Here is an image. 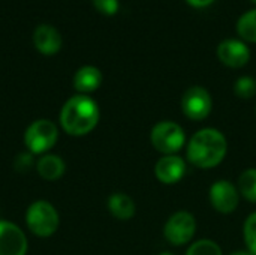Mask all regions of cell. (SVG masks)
Returning <instances> with one entry per match:
<instances>
[{"label": "cell", "instance_id": "obj_1", "mask_svg": "<svg viewBox=\"0 0 256 255\" xmlns=\"http://www.w3.org/2000/svg\"><path fill=\"white\" fill-rule=\"evenodd\" d=\"M228 153V141L216 128H202L196 131L188 143V161L201 170L218 167Z\"/></svg>", "mask_w": 256, "mask_h": 255}, {"label": "cell", "instance_id": "obj_2", "mask_svg": "<svg viewBox=\"0 0 256 255\" xmlns=\"http://www.w3.org/2000/svg\"><path fill=\"white\" fill-rule=\"evenodd\" d=\"M99 117L100 111L94 99L88 95H75L64 102L60 111V125L66 134L82 137L98 126Z\"/></svg>", "mask_w": 256, "mask_h": 255}, {"label": "cell", "instance_id": "obj_3", "mask_svg": "<svg viewBox=\"0 0 256 255\" xmlns=\"http://www.w3.org/2000/svg\"><path fill=\"white\" fill-rule=\"evenodd\" d=\"M26 224L28 230L38 237H50L57 231L60 225V216L51 203L39 200L28 206L26 213Z\"/></svg>", "mask_w": 256, "mask_h": 255}, {"label": "cell", "instance_id": "obj_4", "mask_svg": "<svg viewBox=\"0 0 256 255\" xmlns=\"http://www.w3.org/2000/svg\"><path fill=\"white\" fill-rule=\"evenodd\" d=\"M150 141L159 153L176 155L186 143V132L178 123L172 120H162L153 126Z\"/></svg>", "mask_w": 256, "mask_h": 255}, {"label": "cell", "instance_id": "obj_5", "mask_svg": "<svg viewBox=\"0 0 256 255\" xmlns=\"http://www.w3.org/2000/svg\"><path fill=\"white\" fill-rule=\"evenodd\" d=\"M58 140V128L48 119L34 120L24 134V144L32 155H45Z\"/></svg>", "mask_w": 256, "mask_h": 255}, {"label": "cell", "instance_id": "obj_6", "mask_svg": "<svg viewBox=\"0 0 256 255\" xmlns=\"http://www.w3.org/2000/svg\"><path fill=\"white\" fill-rule=\"evenodd\" d=\"M196 233V219L188 210L172 213L164 225V236L172 246L188 245Z\"/></svg>", "mask_w": 256, "mask_h": 255}, {"label": "cell", "instance_id": "obj_7", "mask_svg": "<svg viewBox=\"0 0 256 255\" xmlns=\"http://www.w3.org/2000/svg\"><path fill=\"white\" fill-rule=\"evenodd\" d=\"M212 95L202 86H192L182 96V111L190 120L200 122L207 119L212 113Z\"/></svg>", "mask_w": 256, "mask_h": 255}, {"label": "cell", "instance_id": "obj_8", "mask_svg": "<svg viewBox=\"0 0 256 255\" xmlns=\"http://www.w3.org/2000/svg\"><path fill=\"white\" fill-rule=\"evenodd\" d=\"M208 198H210V204L213 206L216 212L228 215V213H232L238 207L240 192H238V188L232 185L230 180L220 179L210 186Z\"/></svg>", "mask_w": 256, "mask_h": 255}, {"label": "cell", "instance_id": "obj_9", "mask_svg": "<svg viewBox=\"0 0 256 255\" xmlns=\"http://www.w3.org/2000/svg\"><path fill=\"white\" fill-rule=\"evenodd\" d=\"M27 237L14 222L0 221V255H26Z\"/></svg>", "mask_w": 256, "mask_h": 255}, {"label": "cell", "instance_id": "obj_10", "mask_svg": "<svg viewBox=\"0 0 256 255\" xmlns=\"http://www.w3.org/2000/svg\"><path fill=\"white\" fill-rule=\"evenodd\" d=\"M218 57L228 68H243L250 60L249 47L240 39H225L218 45Z\"/></svg>", "mask_w": 256, "mask_h": 255}, {"label": "cell", "instance_id": "obj_11", "mask_svg": "<svg viewBox=\"0 0 256 255\" xmlns=\"http://www.w3.org/2000/svg\"><path fill=\"white\" fill-rule=\"evenodd\" d=\"M186 174V162L178 155H164L154 165V176L164 185H174Z\"/></svg>", "mask_w": 256, "mask_h": 255}, {"label": "cell", "instance_id": "obj_12", "mask_svg": "<svg viewBox=\"0 0 256 255\" xmlns=\"http://www.w3.org/2000/svg\"><path fill=\"white\" fill-rule=\"evenodd\" d=\"M33 44L42 54L51 56L62 48V35L50 24H39L33 32Z\"/></svg>", "mask_w": 256, "mask_h": 255}, {"label": "cell", "instance_id": "obj_13", "mask_svg": "<svg viewBox=\"0 0 256 255\" xmlns=\"http://www.w3.org/2000/svg\"><path fill=\"white\" fill-rule=\"evenodd\" d=\"M102 83V72L96 66H82L74 75V87L80 95H87L99 89Z\"/></svg>", "mask_w": 256, "mask_h": 255}, {"label": "cell", "instance_id": "obj_14", "mask_svg": "<svg viewBox=\"0 0 256 255\" xmlns=\"http://www.w3.org/2000/svg\"><path fill=\"white\" fill-rule=\"evenodd\" d=\"M36 170H38V173H39V176L42 179L54 182V180H58L64 174L66 164L60 156L45 153L36 162Z\"/></svg>", "mask_w": 256, "mask_h": 255}, {"label": "cell", "instance_id": "obj_15", "mask_svg": "<svg viewBox=\"0 0 256 255\" xmlns=\"http://www.w3.org/2000/svg\"><path fill=\"white\" fill-rule=\"evenodd\" d=\"M108 210L114 218L120 221H129L134 218L136 207H135L134 200L128 194L116 192L108 198Z\"/></svg>", "mask_w": 256, "mask_h": 255}, {"label": "cell", "instance_id": "obj_16", "mask_svg": "<svg viewBox=\"0 0 256 255\" xmlns=\"http://www.w3.org/2000/svg\"><path fill=\"white\" fill-rule=\"evenodd\" d=\"M237 188L248 201L256 203V168H248L240 174Z\"/></svg>", "mask_w": 256, "mask_h": 255}, {"label": "cell", "instance_id": "obj_17", "mask_svg": "<svg viewBox=\"0 0 256 255\" xmlns=\"http://www.w3.org/2000/svg\"><path fill=\"white\" fill-rule=\"evenodd\" d=\"M237 32L242 39L248 42H256V9L243 14L237 23Z\"/></svg>", "mask_w": 256, "mask_h": 255}, {"label": "cell", "instance_id": "obj_18", "mask_svg": "<svg viewBox=\"0 0 256 255\" xmlns=\"http://www.w3.org/2000/svg\"><path fill=\"white\" fill-rule=\"evenodd\" d=\"M186 255H224L222 248L212 239H201L194 242L188 251Z\"/></svg>", "mask_w": 256, "mask_h": 255}, {"label": "cell", "instance_id": "obj_19", "mask_svg": "<svg viewBox=\"0 0 256 255\" xmlns=\"http://www.w3.org/2000/svg\"><path fill=\"white\" fill-rule=\"evenodd\" d=\"M243 237L246 249L256 255V212L250 213L243 225Z\"/></svg>", "mask_w": 256, "mask_h": 255}, {"label": "cell", "instance_id": "obj_20", "mask_svg": "<svg viewBox=\"0 0 256 255\" xmlns=\"http://www.w3.org/2000/svg\"><path fill=\"white\" fill-rule=\"evenodd\" d=\"M234 92L242 99H250L256 95V81L249 75L240 77L234 84Z\"/></svg>", "mask_w": 256, "mask_h": 255}, {"label": "cell", "instance_id": "obj_21", "mask_svg": "<svg viewBox=\"0 0 256 255\" xmlns=\"http://www.w3.org/2000/svg\"><path fill=\"white\" fill-rule=\"evenodd\" d=\"M93 5L99 12L105 15H114L120 6L118 0H93Z\"/></svg>", "mask_w": 256, "mask_h": 255}, {"label": "cell", "instance_id": "obj_22", "mask_svg": "<svg viewBox=\"0 0 256 255\" xmlns=\"http://www.w3.org/2000/svg\"><path fill=\"white\" fill-rule=\"evenodd\" d=\"M32 153L28 152V153H21V155H18V158H16V161H15V168L18 170V171H27V170H30V167L33 165V159H32Z\"/></svg>", "mask_w": 256, "mask_h": 255}, {"label": "cell", "instance_id": "obj_23", "mask_svg": "<svg viewBox=\"0 0 256 255\" xmlns=\"http://www.w3.org/2000/svg\"><path fill=\"white\" fill-rule=\"evenodd\" d=\"M186 2L194 8H206V6L212 5L214 0H186Z\"/></svg>", "mask_w": 256, "mask_h": 255}, {"label": "cell", "instance_id": "obj_24", "mask_svg": "<svg viewBox=\"0 0 256 255\" xmlns=\"http://www.w3.org/2000/svg\"><path fill=\"white\" fill-rule=\"evenodd\" d=\"M230 255H254L252 252H249L248 249H240V251H234L232 254Z\"/></svg>", "mask_w": 256, "mask_h": 255}, {"label": "cell", "instance_id": "obj_25", "mask_svg": "<svg viewBox=\"0 0 256 255\" xmlns=\"http://www.w3.org/2000/svg\"><path fill=\"white\" fill-rule=\"evenodd\" d=\"M159 255H174L172 252H168V251H165V252H162V254H159Z\"/></svg>", "mask_w": 256, "mask_h": 255}, {"label": "cell", "instance_id": "obj_26", "mask_svg": "<svg viewBox=\"0 0 256 255\" xmlns=\"http://www.w3.org/2000/svg\"><path fill=\"white\" fill-rule=\"evenodd\" d=\"M252 2H254V3H256V0H252Z\"/></svg>", "mask_w": 256, "mask_h": 255}, {"label": "cell", "instance_id": "obj_27", "mask_svg": "<svg viewBox=\"0 0 256 255\" xmlns=\"http://www.w3.org/2000/svg\"><path fill=\"white\" fill-rule=\"evenodd\" d=\"M255 114H256V107H255Z\"/></svg>", "mask_w": 256, "mask_h": 255}]
</instances>
